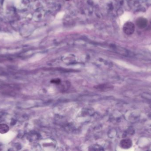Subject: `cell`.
<instances>
[{
  "label": "cell",
  "mask_w": 151,
  "mask_h": 151,
  "mask_svg": "<svg viewBox=\"0 0 151 151\" xmlns=\"http://www.w3.org/2000/svg\"><path fill=\"white\" fill-rule=\"evenodd\" d=\"M124 31L127 35H131L135 31V25L131 22L126 23L124 26Z\"/></svg>",
  "instance_id": "6da1fadb"
},
{
  "label": "cell",
  "mask_w": 151,
  "mask_h": 151,
  "mask_svg": "<svg viewBox=\"0 0 151 151\" xmlns=\"http://www.w3.org/2000/svg\"><path fill=\"white\" fill-rule=\"evenodd\" d=\"M9 129V128L8 126L5 124H0V133L5 134L8 132Z\"/></svg>",
  "instance_id": "277c9868"
},
{
  "label": "cell",
  "mask_w": 151,
  "mask_h": 151,
  "mask_svg": "<svg viewBox=\"0 0 151 151\" xmlns=\"http://www.w3.org/2000/svg\"><path fill=\"white\" fill-rule=\"evenodd\" d=\"M132 143L130 140L125 139L121 142V146L123 149H128L131 147Z\"/></svg>",
  "instance_id": "3957f363"
},
{
  "label": "cell",
  "mask_w": 151,
  "mask_h": 151,
  "mask_svg": "<svg viewBox=\"0 0 151 151\" xmlns=\"http://www.w3.org/2000/svg\"><path fill=\"white\" fill-rule=\"evenodd\" d=\"M148 24V20L144 18H139L136 20V25L141 29L145 28Z\"/></svg>",
  "instance_id": "7a4b0ae2"
}]
</instances>
